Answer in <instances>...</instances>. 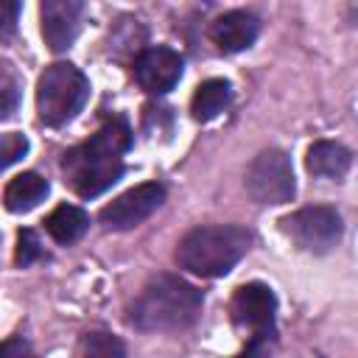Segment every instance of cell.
<instances>
[{"mask_svg": "<svg viewBox=\"0 0 358 358\" xmlns=\"http://www.w3.org/2000/svg\"><path fill=\"white\" fill-rule=\"evenodd\" d=\"M131 145V129L123 117H109L87 143L64 151V182L81 196L92 199L123 176V154Z\"/></svg>", "mask_w": 358, "mask_h": 358, "instance_id": "6da1fadb", "label": "cell"}, {"mask_svg": "<svg viewBox=\"0 0 358 358\" xmlns=\"http://www.w3.org/2000/svg\"><path fill=\"white\" fill-rule=\"evenodd\" d=\"M201 313V291L176 274H157L129 308L137 330H182Z\"/></svg>", "mask_w": 358, "mask_h": 358, "instance_id": "7a4b0ae2", "label": "cell"}, {"mask_svg": "<svg viewBox=\"0 0 358 358\" xmlns=\"http://www.w3.org/2000/svg\"><path fill=\"white\" fill-rule=\"evenodd\" d=\"M252 235L238 224L190 229L176 246V263L199 277H224L249 252Z\"/></svg>", "mask_w": 358, "mask_h": 358, "instance_id": "3957f363", "label": "cell"}, {"mask_svg": "<svg viewBox=\"0 0 358 358\" xmlns=\"http://www.w3.org/2000/svg\"><path fill=\"white\" fill-rule=\"evenodd\" d=\"M87 98H90V81L70 62H56L45 67V73L36 81V112L45 126L70 123L84 109Z\"/></svg>", "mask_w": 358, "mask_h": 358, "instance_id": "277c9868", "label": "cell"}, {"mask_svg": "<svg viewBox=\"0 0 358 358\" xmlns=\"http://www.w3.org/2000/svg\"><path fill=\"white\" fill-rule=\"evenodd\" d=\"M232 319L238 327H249L252 330V344L246 347L249 352L257 350H268L271 338L277 336L274 319H277V296L268 285L263 282H246L235 291L232 296Z\"/></svg>", "mask_w": 358, "mask_h": 358, "instance_id": "5b68a950", "label": "cell"}, {"mask_svg": "<svg viewBox=\"0 0 358 358\" xmlns=\"http://www.w3.org/2000/svg\"><path fill=\"white\" fill-rule=\"evenodd\" d=\"M282 229L291 235V241L313 255H327L338 246L344 235L341 215L333 207H302L282 218Z\"/></svg>", "mask_w": 358, "mask_h": 358, "instance_id": "8992f818", "label": "cell"}, {"mask_svg": "<svg viewBox=\"0 0 358 358\" xmlns=\"http://www.w3.org/2000/svg\"><path fill=\"white\" fill-rule=\"evenodd\" d=\"M246 190L257 204H285L294 199L291 159L280 148L260 151L246 168Z\"/></svg>", "mask_w": 358, "mask_h": 358, "instance_id": "52a82bcc", "label": "cell"}, {"mask_svg": "<svg viewBox=\"0 0 358 358\" xmlns=\"http://www.w3.org/2000/svg\"><path fill=\"white\" fill-rule=\"evenodd\" d=\"M165 201V187L159 182H143L134 185L131 190L120 193L115 201H109L101 210V224L106 229H131L137 224H143L151 213L159 210V204Z\"/></svg>", "mask_w": 358, "mask_h": 358, "instance_id": "ba28073f", "label": "cell"}, {"mask_svg": "<svg viewBox=\"0 0 358 358\" xmlns=\"http://www.w3.org/2000/svg\"><path fill=\"white\" fill-rule=\"evenodd\" d=\"M134 78L148 95H165L182 78V56L165 45L145 48L134 59Z\"/></svg>", "mask_w": 358, "mask_h": 358, "instance_id": "9c48e42d", "label": "cell"}, {"mask_svg": "<svg viewBox=\"0 0 358 358\" xmlns=\"http://www.w3.org/2000/svg\"><path fill=\"white\" fill-rule=\"evenodd\" d=\"M84 17V0H42L39 3V22L42 36L50 50H67L78 31Z\"/></svg>", "mask_w": 358, "mask_h": 358, "instance_id": "30bf717a", "label": "cell"}, {"mask_svg": "<svg viewBox=\"0 0 358 358\" xmlns=\"http://www.w3.org/2000/svg\"><path fill=\"white\" fill-rule=\"evenodd\" d=\"M257 31H260L257 17L238 8V11L221 14V17L213 22L210 36H213V42H215L224 53H238V50H246V48L257 39Z\"/></svg>", "mask_w": 358, "mask_h": 358, "instance_id": "8fae6325", "label": "cell"}, {"mask_svg": "<svg viewBox=\"0 0 358 358\" xmlns=\"http://www.w3.org/2000/svg\"><path fill=\"white\" fill-rule=\"evenodd\" d=\"M350 162H352V154L341 143H333V140L313 143L305 157L308 171L319 179H341L350 171Z\"/></svg>", "mask_w": 358, "mask_h": 358, "instance_id": "7c38bea8", "label": "cell"}, {"mask_svg": "<svg viewBox=\"0 0 358 358\" xmlns=\"http://www.w3.org/2000/svg\"><path fill=\"white\" fill-rule=\"evenodd\" d=\"M48 190H50L48 187V179H42L39 173H34V171L17 173L6 185V193H3L6 210L8 213H28V210H34L48 196Z\"/></svg>", "mask_w": 358, "mask_h": 358, "instance_id": "4fadbf2b", "label": "cell"}, {"mask_svg": "<svg viewBox=\"0 0 358 358\" xmlns=\"http://www.w3.org/2000/svg\"><path fill=\"white\" fill-rule=\"evenodd\" d=\"M232 101V84L227 78H207L196 87L193 101H190V112L196 120L207 123L213 117H218Z\"/></svg>", "mask_w": 358, "mask_h": 358, "instance_id": "5bb4252c", "label": "cell"}, {"mask_svg": "<svg viewBox=\"0 0 358 358\" xmlns=\"http://www.w3.org/2000/svg\"><path fill=\"white\" fill-rule=\"evenodd\" d=\"M45 227H48V232H50V238L56 243H73V241H78L87 232L90 215L81 207H76V204H59L45 218Z\"/></svg>", "mask_w": 358, "mask_h": 358, "instance_id": "9a60e30c", "label": "cell"}, {"mask_svg": "<svg viewBox=\"0 0 358 358\" xmlns=\"http://www.w3.org/2000/svg\"><path fill=\"white\" fill-rule=\"evenodd\" d=\"M78 350L87 352V355H101V358L123 355V352H126V347H123L115 336H109V333H87V336L81 338V347H78Z\"/></svg>", "mask_w": 358, "mask_h": 358, "instance_id": "2e32d148", "label": "cell"}, {"mask_svg": "<svg viewBox=\"0 0 358 358\" xmlns=\"http://www.w3.org/2000/svg\"><path fill=\"white\" fill-rule=\"evenodd\" d=\"M39 257H42V243H39L36 232L34 229H20V235H17V263L31 266Z\"/></svg>", "mask_w": 358, "mask_h": 358, "instance_id": "e0dca14e", "label": "cell"}, {"mask_svg": "<svg viewBox=\"0 0 358 358\" xmlns=\"http://www.w3.org/2000/svg\"><path fill=\"white\" fill-rule=\"evenodd\" d=\"M28 151V140L17 131H6L3 134V143H0V154H3V168H8L11 162H17L20 157H25Z\"/></svg>", "mask_w": 358, "mask_h": 358, "instance_id": "ac0fdd59", "label": "cell"}, {"mask_svg": "<svg viewBox=\"0 0 358 358\" xmlns=\"http://www.w3.org/2000/svg\"><path fill=\"white\" fill-rule=\"evenodd\" d=\"M3 117H11V112H14V106H17V98H20V84H17V78L11 76V70H8V64L3 67Z\"/></svg>", "mask_w": 358, "mask_h": 358, "instance_id": "d6986e66", "label": "cell"}, {"mask_svg": "<svg viewBox=\"0 0 358 358\" xmlns=\"http://www.w3.org/2000/svg\"><path fill=\"white\" fill-rule=\"evenodd\" d=\"M17 11H20V0H3V36H8L14 31Z\"/></svg>", "mask_w": 358, "mask_h": 358, "instance_id": "ffe728a7", "label": "cell"}, {"mask_svg": "<svg viewBox=\"0 0 358 358\" xmlns=\"http://www.w3.org/2000/svg\"><path fill=\"white\" fill-rule=\"evenodd\" d=\"M22 352H28V344L22 341V338H8L6 344H3V358H22Z\"/></svg>", "mask_w": 358, "mask_h": 358, "instance_id": "44dd1931", "label": "cell"}]
</instances>
